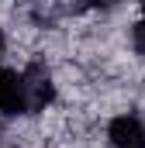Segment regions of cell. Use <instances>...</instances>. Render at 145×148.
Wrapping results in <instances>:
<instances>
[{
	"instance_id": "obj_4",
	"label": "cell",
	"mask_w": 145,
	"mask_h": 148,
	"mask_svg": "<svg viewBox=\"0 0 145 148\" xmlns=\"http://www.w3.org/2000/svg\"><path fill=\"white\" fill-rule=\"evenodd\" d=\"M131 48L145 59V7H142V17H138L135 28H131Z\"/></svg>"
},
{
	"instance_id": "obj_3",
	"label": "cell",
	"mask_w": 145,
	"mask_h": 148,
	"mask_svg": "<svg viewBox=\"0 0 145 148\" xmlns=\"http://www.w3.org/2000/svg\"><path fill=\"white\" fill-rule=\"evenodd\" d=\"M0 114L3 117L24 114V90H21L17 69H0Z\"/></svg>"
},
{
	"instance_id": "obj_1",
	"label": "cell",
	"mask_w": 145,
	"mask_h": 148,
	"mask_svg": "<svg viewBox=\"0 0 145 148\" xmlns=\"http://www.w3.org/2000/svg\"><path fill=\"white\" fill-rule=\"evenodd\" d=\"M21 90H24V117L41 114L52 100H55L52 73H48L41 62H28V66L21 69Z\"/></svg>"
},
{
	"instance_id": "obj_5",
	"label": "cell",
	"mask_w": 145,
	"mask_h": 148,
	"mask_svg": "<svg viewBox=\"0 0 145 148\" xmlns=\"http://www.w3.org/2000/svg\"><path fill=\"white\" fill-rule=\"evenodd\" d=\"M3 45H7V38H3V28H0V52H3Z\"/></svg>"
},
{
	"instance_id": "obj_2",
	"label": "cell",
	"mask_w": 145,
	"mask_h": 148,
	"mask_svg": "<svg viewBox=\"0 0 145 148\" xmlns=\"http://www.w3.org/2000/svg\"><path fill=\"white\" fill-rule=\"evenodd\" d=\"M107 148H145V124L135 114H117L107 124Z\"/></svg>"
},
{
	"instance_id": "obj_6",
	"label": "cell",
	"mask_w": 145,
	"mask_h": 148,
	"mask_svg": "<svg viewBox=\"0 0 145 148\" xmlns=\"http://www.w3.org/2000/svg\"><path fill=\"white\" fill-rule=\"evenodd\" d=\"M3 145H7V141H3V131H0V148H3Z\"/></svg>"
}]
</instances>
